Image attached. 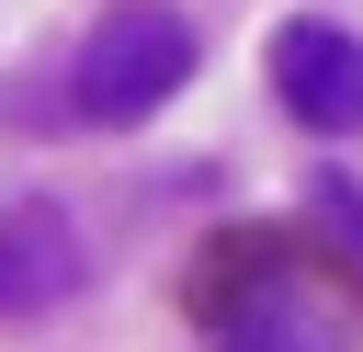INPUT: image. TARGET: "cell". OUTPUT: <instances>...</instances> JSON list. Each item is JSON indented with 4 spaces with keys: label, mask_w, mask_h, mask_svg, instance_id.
I'll list each match as a JSON object with an SVG mask.
<instances>
[{
    "label": "cell",
    "mask_w": 363,
    "mask_h": 352,
    "mask_svg": "<svg viewBox=\"0 0 363 352\" xmlns=\"http://www.w3.org/2000/svg\"><path fill=\"white\" fill-rule=\"evenodd\" d=\"M204 329L216 352H363V261L352 238L318 250V238H227L204 261Z\"/></svg>",
    "instance_id": "cell-1"
},
{
    "label": "cell",
    "mask_w": 363,
    "mask_h": 352,
    "mask_svg": "<svg viewBox=\"0 0 363 352\" xmlns=\"http://www.w3.org/2000/svg\"><path fill=\"white\" fill-rule=\"evenodd\" d=\"M193 57H204V34H193L170 0H125V11H102V23H91V45H79L68 91H79V114H91V125H136V114H159V102L193 79Z\"/></svg>",
    "instance_id": "cell-2"
},
{
    "label": "cell",
    "mask_w": 363,
    "mask_h": 352,
    "mask_svg": "<svg viewBox=\"0 0 363 352\" xmlns=\"http://www.w3.org/2000/svg\"><path fill=\"white\" fill-rule=\"evenodd\" d=\"M79 284H91L79 216H68L57 193H23V204L0 216V318H45V307H68Z\"/></svg>",
    "instance_id": "cell-3"
},
{
    "label": "cell",
    "mask_w": 363,
    "mask_h": 352,
    "mask_svg": "<svg viewBox=\"0 0 363 352\" xmlns=\"http://www.w3.org/2000/svg\"><path fill=\"white\" fill-rule=\"evenodd\" d=\"M272 91H284L295 125L363 136V45H352L340 23H284V34H272Z\"/></svg>",
    "instance_id": "cell-4"
},
{
    "label": "cell",
    "mask_w": 363,
    "mask_h": 352,
    "mask_svg": "<svg viewBox=\"0 0 363 352\" xmlns=\"http://www.w3.org/2000/svg\"><path fill=\"white\" fill-rule=\"evenodd\" d=\"M318 204H329V238H363V193H352V182H340V170H329V182H318Z\"/></svg>",
    "instance_id": "cell-5"
}]
</instances>
